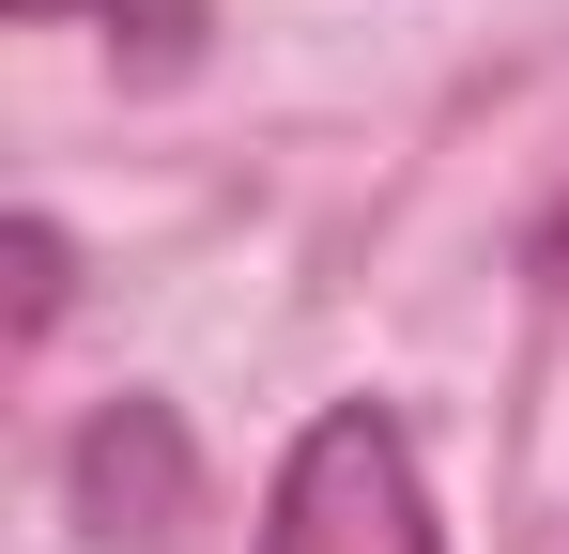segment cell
Returning <instances> with one entry per match:
<instances>
[{
    "label": "cell",
    "instance_id": "6da1fadb",
    "mask_svg": "<svg viewBox=\"0 0 569 554\" xmlns=\"http://www.w3.org/2000/svg\"><path fill=\"white\" fill-rule=\"evenodd\" d=\"M247 554H447L431 477H416V432L385 400H323L278 447V493H262V540Z\"/></svg>",
    "mask_w": 569,
    "mask_h": 554
},
{
    "label": "cell",
    "instance_id": "7a4b0ae2",
    "mask_svg": "<svg viewBox=\"0 0 569 554\" xmlns=\"http://www.w3.org/2000/svg\"><path fill=\"white\" fill-rule=\"evenodd\" d=\"M78 508H93V540H170V508H186V447H170L154 400H123V416L78 432Z\"/></svg>",
    "mask_w": 569,
    "mask_h": 554
},
{
    "label": "cell",
    "instance_id": "3957f363",
    "mask_svg": "<svg viewBox=\"0 0 569 554\" xmlns=\"http://www.w3.org/2000/svg\"><path fill=\"white\" fill-rule=\"evenodd\" d=\"M31 31H108V47H139V62H186L200 47V0H16Z\"/></svg>",
    "mask_w": 569,
    "mask_h": 554
}]
</instances>
